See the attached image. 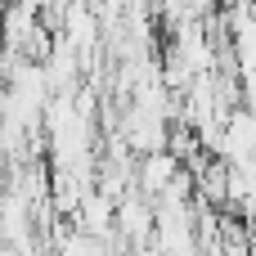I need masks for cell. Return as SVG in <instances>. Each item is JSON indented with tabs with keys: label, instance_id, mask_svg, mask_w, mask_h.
<instances>
[{
	"label": "cell",
	"instance_id": "cell-1",
	"mask_svg": "<svg viewBox=\"0 0 256 256\" xmlns=\"http://www.w3.org/2000/svg\"><path fill=\"white\" fill-rule=\"evenodd\" d=\"M180 171H184V166H180V162H176L166 148L144 153V158L135 162V180H130V189H135L140 198H148V202H153V198H158V194H162V189H166V184H171Z\"/></svg>",
	"mask_w": 256,
	"mask_h": 256
}]
</instances>
